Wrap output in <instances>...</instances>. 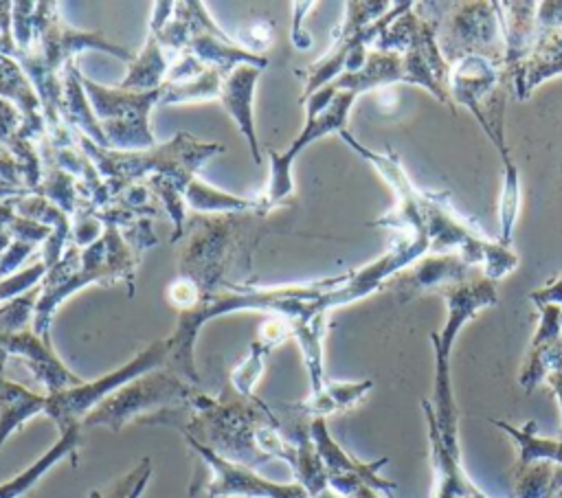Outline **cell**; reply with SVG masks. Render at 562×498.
<instances>
[{
  "mask_svg": "<svg viewBox=\"0 0 562 498\" xmlns=\"http://www.w3.org/2000/svg\"><path fill=\"white\" fill-rule=\"evenodd\" d=\"M540 320L536 327V333L531 338V349L542 347V344H551L555 340L562 338V305H553V303H542L536 305Z\"/></svg>",
  "mask_w": 562,
  "mask_h": 498,
  "instance_id": "31",
  "label": "cell"
},
{
  "mask_svg": "<svg viewBox=\"0 0 562 498\" xmlns=\"http://www.w3.org/2000/svg\"><path fill=\"white\" fill-rule=\"evenodd\" d=\"M448 316L441 331L430 333L432 351H435V391H432V412L439 428L441 439L452 452H459V439H457V404L452 395V382H450V353L457 333L461 327L472 320L481 309L496 303V281L487 276H476L468 283L448 285L441 290Z\"/></svg>",
  "mask_w": 562,
  "mask_h": 498,
  "instance_id": "7",
  "label": "cell"
},
{
  "mask_svg": "<svg viewBox=\"0 0 562 498\" xmlns=\"http://www.w3.org/2000/svg\"><path fill=\"white\" fill-rule=\"evenodd\" d=\"M140 423H165L193 437L220 456L259 467L270 459L296 461V448L283 432V421L259 397L239 395L228 382L220 397L200 395L191 408H167Z\"/></svg>",
  "mask_w": 562,
  "mask_h": 498,
  "instance_id": "2",
  "label": "cell"
},
{
  "mask_svg": "<svg viewBox=\"0 0 562 498\" xmlns=\"http://www.w3.org/2000/svg\"><path fill=\"white\" fill-rule=\"evenodd\" d=\"M507 79L503 66L481 55H468L450 66V99L452 105L468 107L474 118L481 112L485 99Z\"/></svg>",
  "mask_w": 562,
  "mask_h": 498,
  "instance_id": "17",
  "label": "cell"
},
{
  "mask_svg": "<svg viewBox=\"0 0 562 498\" xmlns=\"http://www.w3.org/2000/svg\"><path fill=\"white\" fill-rule=\"evenodd\" d=\"M140 254L123 239L116 226H105L101 237L86 248L70 246L64 250L61 259L46 270L40 281V296L33 314V331L50 344V322L57 307L77 290L101 283L110 285L123 281L127 287V298L136 290V268Z\"/></svg>",
  "mask_w": 562,
  "mask_h": 498,
  "instance_id": "4",
  "label": "cell"
},
{
  "mask_svg": "<svg viewBox=\"0 0 562 498\" xmlns=\"http://www.w3.org/2000/svg\"><path fill=\"white\" fill-rule=\"evenodd\" d=\"M274 347H270L268 342L255 338L250 342V349H248V355L233 369L231 377H228V384L244 397H252V388L263 371V364H266V358L268 353L272 351Z\"/></svg>",
  "mask_w": 562,
  "mask_h": 498,
  "instance_id": "29",
  "label": "cell"
},
{
  "mask_svg": "<svg viewBox=\"0 0 562 498\" xmlns=\"http://www.w3.org/2000/svg\"><path fill=\"white\" fill-rule=\"evenodd\" d=\"M503 160V189H501V202H498V222L501 233L498 241L503 246H512V235L516 226V217L520 213V171L514 165L512 156H501Z\"/></svg>",
  "mask_w": 562,
  "mask_h": 498,
  "instance_id": "28",
  "label": "cell"
},
{
  "mask_svg": "<svg viewBox=\"0 0 562 498\" xmlns=\"http://www.w3.org/2000/svg\"><path fill=\"white\" fill-rule=\"evenodd\" d=\"M149 476H151V459L145 456L136 467H132L125 476L114 480L108 489H92L88 498H140Z\"/></svg>",
  "mask_w": 562,
  "mask_h": 498,
  "instance_id": "30",
  "label": "cell"
},
{
  "mask_svg": "<svg viewBox=\"0 0 562 498\" xmlns=\"http://www.w3.org/2000/svg\"><path fill=\"white\" fill-rule=\"evenodd\" d=\"M169 68H171V57L167 55L158 37L151 31H147L143 48L127 64V72L116 86L132 92L156 90L165 83Z\"/></svg>",
  "mask_w": 562,
  "mask_h": 498,
  "instance_id": "21",
  "label": "cell"
},
{
  "mask_svg": "<svg viewBox=\"0 0 562 498\" xmlns=\"http://www.w3.org/2000/svg\"><path fill=\"white\" fill-rule=\"evenodd\" d=\"M81 151L94 162L99 176L116 197L134 184L160 176L173 182L182 193L198 178L200 167L224 151L217 143L198 140L189 132H178L171 140L138 151H116L92 143L81 134H72Z\"/></svg>",
  "mask_w": 562,
  "mask_h": 498,
  "instance_id": "5",
  "label": "cell"
},
{
  "mask_svg": "<svg viewBox=\"0 0 562 498\" xmlns=\"http://www.w3.org/2000/svg\"><path fill=\"white\" fill-rule=\"evenodd\" d=\"M270 42H272V24L270 22H257L239 33V44L255 55H261L259 50H263Z\"/></svg>",
  "mask_w": 562,
  "mask_h": 498,
  "instance_id": "34",
  "label": "cell"
},
{
  "mask_svg": "<svg viewBox=\"0 0 562 498\" xmlns=\"http://www.w3.org/2000/svg\"><path fill=\"white\" fill-rule=\"evenodd\" d=\"M424 246L415 239L400 237L389 252L375 261L336 276H325L318 281L301 285H255L250 281L224 283L217 292L209 294L195 309L178 314V322L169 340L167 369L200 386V375L193 360V344L200 327L217 316H228L233 312H266L270 318H283L292 338L299 342L303 362L310 375L312 393L325 386L323 373V336L325 318L334 307L356 303L424 257Z\"/></svg>",
  "mask_w": 562,
  "mask_h": 498,
  "instance_id": "1",
  "label": "cell"
},
{
  "mask_svg": "<svg viewBox=\"0 0 562 498\" xmlns=\"http://www.w3.org/2000/svg\"><path fill=\"white\" fill-rule=\"evenodd\" d=\"M42 165H44V173H42V182L35 193L44 195L46 200L57 204L72 219V215L77 213V208L83 200L79 180L53 162H42Z\"/></svg>",
  "mask_w": 562,
  "mask_h": 498,
  "instance_id": "27",
  "label": "cell"
},
{
  "mask_svg": "<svg viewBox=\"0 0 562 498\" xmlns=\"http://www.w3.org/2000/svg\"><path fill=\"white\" fill-rule=\"evenodd\" d=\"M562 72V29L553 31H540L538 42L522 64L520 72L512 81L516 90V99H527L533 88H538L549 77H555Z\"/></svg>",
  "mask_w": 562,
  "mask_h": 498,
  "instance_id": "19",
  "label": "cell"
},
{
  "mask_svg": "<svg viewBox=\"0 0 562 498\" xmlns=\"http://www.w3.org/2000/svg\"><path fill=\"white\" fill-rule=\"evenodd\" d=\"M373 388L371 380H360V382H325V386L318 393H310L303 401L290 404L299 415H305L310 419L314 417H327L336 410H347L356 406L358 401L364 399V395Z\"/></svg>",
  "mask_w": 562,
  "mask_h": 498,
  "instance_id": "22",
  "label": "cell"
},
{
  "mask_svg": "<svg viewBox=\"0 0 562 498\" xmlns=\"http://www.w3.org/2000/svg\"><path fill=\"white\" fill-rule=\"evenodd\" d=\"M184 202L200 215H224V213H246V211H266L257 197H239L226 191H220L204 182L200 176L187 186ZM270 213V211H266Z\"/></svg>",
  "mask_w": 562,
  "mask_h": 498,
  "instance_id": "24",
  "label": "cell"
},
{
  "mask_svg": "<svg viewBox=\"0 0 562 498\" xmlns=\"http://www.w3.org/2000/svg\"><path fill=\"white\" fill-rule=\"evenodd\" d=\"M476 268L465 263L457 252H430L397 274H393L382 290H389L397 296V303H408L422 292L443 290L448 285H459L476 279Z\"/></svg>",
  "mask_w": 562,
  "mask_h": 498,
  "instance_id": "14",
  "label": "cell"
},
{
  "mask_svg": "<svg viewBox=\"0 0 562 498\" xmlns=\"http://www.w3.org/2000/svg\"><path fill=\"white\" fill-rule=\"evenodd\" d=\"M9 355L22 358L24 364L31 369V373L46 386V393L66 391L83 382L59 362L50 344L44 342L33 331V327L0 336V360H7Z\"/></svg>",
  "mask_w": 562,
  "mask_h": 498,
  "instance_id": "15",
  "label": "cell"
},
{
  "mask_svg": "<svg viewBox=\"0 0 562 498\" xmlns=\"http://www.w3.org/2000/svg\"><path fill=\"white\" fill-rule=\"evenodd\" d=\"M413 11L432 26L448 66L468 55H481L503 66L505 44L496 2H415Z\"/></svg>",
  "mask_w": 562,
  "mask_h": 498,
  "instance_id": "8",
  "label": "cell"
},
{
  "mask_svg": "<svg viewBox=\"0 0 562 498\" xmlns=\"http://www.w3.org/2000/svg\"><path fill=\"white\" fill-rule=\"evenodd\" d=\"M562 465L538 461L527 467H516L512 498H560Z\"/></svg>",
  "mask_w": 562,
  "mask_h": 498,
  "instance_id": "26",
  "label": "cell"
},
{
  "mask_svg": "<svg viewBox=\"0 0 562 498\" xmlns=\"http://www.w3.org/2000/svg\"><path fill=\"white\" fill-rule=\"evenodd\" d=\"M182 437L189 443V448L213 472V478L206 485L209 498H231V496H237V498H310V494L299 483L281 485V483L266 480L252 467L233 463V461L220 456L217 452L202 445L200 441H195L189 434H182Z\"/></svg>",
  "mask_w": 562,
  "mask_h": 498,
  "instance_id": "13",
  "label": "cell"
},
{
  "mask_svg": "<svg viewBox=\"0 0 562 498\" xmlns=\"http://www.w3.org/2000/svg\"><path fill=\"white\" fill-rule=\"evenodd\" d=\"M79 441H81L79 423H77V426H70L68 430H64L61 437H59V441H57L44 456H40L31 467H26L24 472H20V474H18L15 478H11L9 483H2V485H0V498H18V496H22V494L29 491L57 461H61L64 456H70L72 463H75V454H77Z\"/></svg>",
  "mask_w": 562,
  "mask_h": 498,
  "instance_id": "23",
  "label": "cell"
},
{
  "mask_svg": "<svg viewBox=\"0 0 562 498\" xmlns=\"http://www.w3.org/2000/svg\"><path fill=\"white\" fill-rule=\"evenodd\" d=\"M268 215L266 211H246L187 217L178 276L167 285V301L178 314L195 309L224 283H235L228 274L239 259L252 261Z\"/></svg>",
  "mask_w": 562,
  "mask_h": 498,
  "instance_id": "3",
  "label": "cell"
},
{
  "mask_svg": "<svg viewBox=\"0 0 562 498\" xmlns=\"http://www.w3.org/2000/svg\"><path fill=\"white\" fill-rule=\"evenodd\" d=\"M202 395L200 386L169 371L167 366L149 371L112 395H108L83 421L81 426L94 428L105 426L119 432L130 421H143L167 408H191Z\"/></svg>",
  "mask_w": 562,
  "mask_h": 498,
  "instance_id": "9",
  "label": "cell"
},
{
  "mask_svg": "<svg viewBox=\"0 0 562 498\" xmlns=\"http://www.w3.org/2000/svg\"><path fill=\"white\" fill-rule=\"evenodd\" d=\"M33 20H35V2L31 0H18L13 2V15H11V35L18 50H26L33 42ZM13 53V55H15ZM13 59V57H11Z\"/></svg>",
  "mask_w": 562,
  "mask_h": 498,
  "instance_id": "32",
  "label": "cell"
},
{
  "mask_svg": "<svg viewBox=\"0 0 562 498\" xmlns=\"http://www.w3.org/2000/svg\"><path fill=\"white\" fill-rule=\"evenodd\" d=\"M169 358V340H156L149 347H145L134 360L123 364L121 369L94 380V382H81L79 386L46 393L44 395V415L55 421L59 432L68 430L70 426H81V421L114 391L125 386L127 382L167 366Z\"/></svg>",
  "mask_w": 562,
  "mask_h": 498,
  "instance_id": "11",
  "label": "cell"
},
{
  "mask_svg": "<svg viewBox=\"0 0 562 498\" xmlns=\"http://www.w3.org/2000/svg\"><path fill=\"white\" fill-rule=\"evenodd\" d=\"M259 68L255 66H239L231 75L222 79L220 97L217 101L222 107L228 112V116L235 121L237 129L248 143L250 156L257 165H261V151H259V140L255 134V116H252V94H255V83L259 77Z\"/></svg>",
  "mask_w": 562,
  "mask_h": 498,
  "instance_id": "18",
  "label": "cell"
},
{
  "mask_svg": "<svg viewBox=\"0 0 562 498\" xmlns=\"http://www.w3.org/2000/svg\"><path fill=\"white\" fill-rule=\"evenodd\" d=\"M415 2H345V20L331 33V48L314 64L294 70L303 81L301 101L312 97L316 90L334 83L345 72L362 68L369 55V44Z\"/></svg>",
  "mask_w": 562,
  "mask_h": 498,
  "instance_id": "6",
  "label": "cell"
},
{
  "mask_svg": "<svg viewBox=\"0 0 562 498\" xmlns=\"http://www.w3.org/2000/svg\"><path fill=\"white\" fill-rule=\"evenodd\" d=\"M358 94L349 92V90H338L334 101L323 110V112H307L305 116V125L303 129L294 136L292 145L283 151H270L268 154V160H270V176H268V182H266V189L263 193L259 195L261 200V206L266 211L272 213L274 206L283 204L292 189H294V182H292V167L296 162V158L301 156V151L305 147H310L312 143H316L318 138L327 136V134H340L342 129H347V116H349V110L353 105Z\"/></svg>",
  "mask_w": 562,
  "mask_h": 498,
  "instance_id": "12",
  "label": "cell"
},
{
  "mask_svg": "<svg viewBox=\"0 0 562 498\" xmlns=\"http://www.w3.org/2000/svg\"><path fill=\"white\" fill-rule=\"evenodd\" d=\"M81 83L108 149L138 151L156 145L149 127V112L160 107V88L132 92L119 86H101L86 75H81Z\"/></svg>",
  "mask_w": 562,
  "mask_h": 498,
  "instance_id": "10",
  "label": "cell"
},
{
  "mask_svg": "<svg viewBox=\"0 0 562 498\" xmlns=\"http://www.w3.org/2000/svg\"><path fill=\"white\" fill-rule=\"evenodd\" d=\"M536 13L538 2H496L498 26L505 44L503 72L509 81L516 79L538 42Z\"/></svg>",
  "mask_w": 562,
  "mask_h": 498,
  "instance_id": "16",
  "label": "cell"
},
{
  "mask_svg": "<svg viewBox=\"0 0 562 498\" xmlns=\"http://www.w3.org/2000/svg\"><path fill=\"white\" fill-rule=\"evenodd\" d=\"M81 70L77 68V64H68L64 70V97H61V118L68 125V129L72 134H81L86 138H90L92 143H97L99 147L108 149V143L101 134V127L94 118V112L90 107L88 94L83 90L81 83Z\"/></svg>",
  "mask_w": 562,
  "mask_h": 498,
  "instance_id": "20",
  "label": "cell"
},
{
  "mask_svg": "<svg viewBox=\"0 0 562 498\" xmlns=\"http://www.w3.org/2000/svg\"><path fill=\"white\" fill-rule=\"evenodd\" d=\"M496 428L507 432L516 445H518V465L516 467H527L538 461H551L562 465V439H544L536 430V421H527L522 428H516L507 421L501 419H490Z\"/></svg>",
  "mask_w": 562,
  "mask_h": 498,
  "instance_id": "25",
  "label": "cell"
},
{
  "mask_svg": "<svg viewBox=\"0 0 562 498\" xmlns=\"http://www.w3.org/2000/svg\"><path fill=\"white\" fill-rule=\"evenodd\" d=\"M316 2H292V31H290V39L299 50H307L312 46V37L310 33L303 29V20L307 18L310 9H314Z\"/></svg>",
  "mask_w": 562,
  "mask_h": 498,
  "instance_id": "33",
  "label": "cell"
}]
</instances>
